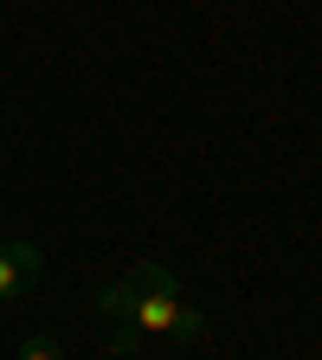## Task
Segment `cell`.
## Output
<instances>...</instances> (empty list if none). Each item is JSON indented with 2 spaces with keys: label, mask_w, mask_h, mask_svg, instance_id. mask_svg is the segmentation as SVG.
<instances>
[{
  "label": "cell",
  "mask_w": 322,
  "mask_h": 360,
  "mask_svg": "<svg viewBox=\"0 0 322 360\" xmlns=\"http://www.w3.org/2000/svg\"><path fill=\"white\" fill-rule=\"evenodd\" d=\"M97 315L116 328V347H155V341L194 347L206 335V315L194 309V296L180 290V277L168 264H135L129 277L104 283L97 290Z\"/></svg>",
  "instance_id": "1"
},
{
  "label": "cell",
  "mask_w": 322,
  "mask_h": 360,
  "mask_svg": "<svg viewBox=\"0 0 322 360\" xmlns=\"http://www.w3.org/2000/svg\"><path fill=\"white\" fill-rule=\"evenodd\" d=\"M39 245L32 238H7V245H0V302H20L26 296V283L39 277Z\"/></svg>",
  "instance_id": "2"
},
{
  "label": "cell",
  "mask_w": 322,
  "mask_h": 360,
  "mask_svg": "<svg viewBox=\"0 0 322 360\" xmlns=\"http://www.w3.org/2000/svg\"><path fill=\"white\" fill-rule=\"evenodd\" d=\"M13 360H65V354H58V341L32 335V341H20V354H13Z\"/></svg>",
  "instance_id": "3"
}]
</instances>
